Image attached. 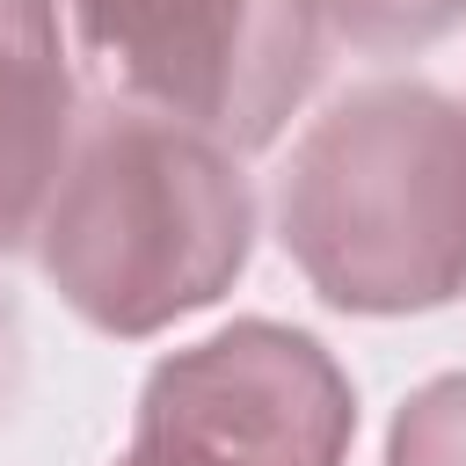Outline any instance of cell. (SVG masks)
<instances>
[{"instance_id": "3957f363", "label": "cell", "mask_w": 466, "mask_h": 466, "mask_svg": "<svg viewBox=\"0 0 466 466\" xmlns=\"http://www.w3.org/2000/svg\"><path fill=\"white\" fill-rule=\"evenodd\" d=\"M80 51L131 102L269 146L320 73V0H73Z\"/></svg>"}, {"instance_id": "277c9868", "label": "cell", "mask_w": 466, "mask_h": 466, "mask_svg": "<svg viewBox=\"0 0 466 466\" xmlns=\"http://www.w3.org/2000/svg\"><path fill=\"white\" fill-rule=\"evenodd\" d=\"M357 430L350 379L277 320H240L146 379L131 466H342Z\"/></svg>"}, {"instance_id": "ba28073f", "label": "cell", "mask_w": 466, "mask_h": 466, "mask_svg": "<svg viewBox=\"0 0 466 466\" xmlns=\"http://www.w3.org/2000/svg\"><path fill=\"white\" fill-rule=\"evenodd\" d=\"M124 466H131V459H124Z\"/></svg>"}, {"instance_id": "5b68a950", "label": "cell", "mask_w": 466, "mask_h": 466, "mask_svg": "<svg viewBox=\"0 0 466 466\" xmlns=\"http://www.w3.org/2000/svg\"><path fill=\"white\" fill-rule=\"evenodd\" d=\"M73 146V80L51 0H0V255L44 218Z\"/></svg>"}, {"instance_id": "8992f818", "label": "cell", "mask_w": 466, "mask_h": 466, "mask_svg": "<svg viewBox=\"0 0 466 466\" xmlns=\"http://www.w3.org/2000/svg\"><path fill=\"white\" fill-rule=\"evenodd\" d=\"M320 15H328V29H342L357 51L393 58V51H415V44L444 36V29L466 15V0H320Z\"/></svg>"}, {"instance_id": "52a82bcc", "label": "cell", "mask_w": 466, "mask_h": 466, "mask_svg": "<svg viewBox=\"0 0 466 466\" xmlns=\"http://www.w3.org/2000/svg\"><path fill=\"white\" fill-rule=\"evenodd\" d=\"M386 466H466V371L422 386L400 408Z\"/></svg>"}, {"instance_id": "6da1fadb", "label": "cell", "mask_w": 466, "mask_h": 466, "mask_svg": "<svg viewBox=\"0 0 466 466\" xmlns=\"http://www.w3.org/2000/svg\"><path fill=\"white\" fill-rule=\"evenodd\" d=\"M248 233L255 204L226 138L109 102L73 138L44 204V277L95 328L153 335L240 277Z\"/></svg>"}, {"instance_id": "7a4b0ae2", "label": "cell", "mask_w": 466, "mask_h": 466, "mask_svg": "<svg viewBox=\"0 0 466 466\" xmlns=\"http://www.w3.org/2000/svg\"><path fill=\"white\" fill-rule=\"evenodd\" d=\"M277 233L328 306H444L466 284V109L422 80L342 95L277 182Z\"/></svg>"}]
</instances>
